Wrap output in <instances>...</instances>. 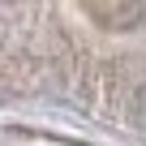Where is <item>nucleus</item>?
Wrapping results in <instances>:
<instances>
[{
	"label": "nucleus",
	"instance_id": "1",
	"mask_svg": "<svg viewBox=\"0 0 146 146\" xmlns=\"http://www.w3.org/2000/svg\"><path fill=\"white\" fill-rule=\"evenodd\" d=\"M133 125L146 133V86L137 90V99H133Z\"/></svg>",
	"mask_w": 146,
	"mask_h": 146
}]
</instances>
